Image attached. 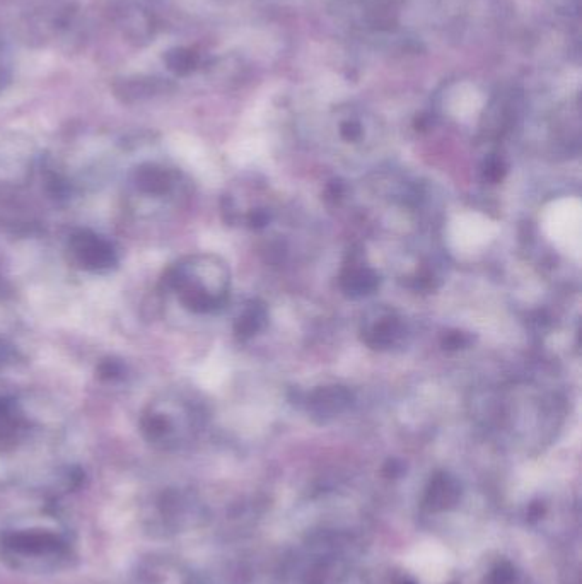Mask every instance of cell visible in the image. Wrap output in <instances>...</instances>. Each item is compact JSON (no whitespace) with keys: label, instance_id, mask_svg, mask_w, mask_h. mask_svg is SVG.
<instances>
[{"label":"cell","instance_id":"cell-1","mask_svg":"<svg viewBox=\"0 0 582 584\" xmlns=\"http://www.w3.org/2000/svg\"><path fill=\"white\" fill-rule=\"evenodd\" d=\"M163 286L166 291L175 292L188 311L210 315L226 306L231 275L221 258L192 255L169 267Z\"/></svg>","mask_w":582,"mask_h":584},{"label":"cell","instance_id":"cell-2","mask_svg":"<svg viewBox=\"0 0 582 584\" xmlns=\"http://www.w3.org/2000/svg\"><path fill=\"white\" fill-rule=\"evenodd\" d=\"M4 545L7 555L18 566L50 569L64 559L69 542L59 525H16L7 530Z\"/></svg>","mask_w":582,"mask_h":584},{"label":"cell","instance_id":"cell-3","mask_svg":"<svg viewBox=\"0 0 582 584\" xmlns=\"http://www.w3.org/2000/svg\"><path fill=\"white\" fill-rule=\"evenodd\" d=\"M70 260L77 267L93 274H105L118 265V253L110 240L89 231L79 229L69 238Z\"/></svg>","mask_w":582,"mask_h":584},{"label":"cell","instance_id":"cell-4","mask_svg":"<svg viewBox=\"0 0 582 584\" xmlns=\"http://www.w3.org/2000/svg\"><path fill=\"white\" fill-rule=\"evenodd\" d=\"M181 185L183 180L176 171L158 164H146L130 176V197L140 202H164L173 199Z\"/></svg>","mask_w":582,"mask_h":584},{"label":"cell","instance_id":"cell-5","mask_svg":"<svg viewBox=\"0 0 582 584\" xmlns=\"http://www.w3.org/2000/svg\"><path fill=\"white\" fill-rule=\"evenodd\" d=\"M361 337L374 351H391L405 339L402 316L388 306H376L362 318Z\"/></svg>","mask_w":582,"mask_h":584},{"label":"cell","instance_id":"cell-6","mask_svg":"<svg viewBox=\"0 0 582 584\" xmlns=\"http://www.w3.org/2000/svg\"><path fill=\"white\" fill-rule=\"evenodd\" d=\"M354 395L345 386H321L304 397V407L316 422L332 421L345 410L350 409Z\"/></svg>","mask_w":582,"mask_h":584},{"label":"cell","instance_id":"cell-7","mask_svg":"<svg viewBox=\"0 0 582 584\" xmlns=\"http://www.w3.org/2000/svg\"><path fill=\"white\" fill-rule=\"evenodd\" d=\"M340 274V289L350 299H362L378 291L381 279L378 272L361 262V253L352 252Z\"/></svg>","mask_w":582,"mask_h":584},{"label":"cell","instance_id":"cell-8","mask_svg":"<svg viewBox=\"0 0 582 584\" xmlns=\"http://www.w3.org/2000/svg\"><path fill=\"white\" fill-rule=\"evenodd\" d=\"M28 434V419L14 398L0 397V451L16 450Z\"/></svg>","mask_w":582,"mask_h":584},{"label":"cell","instance_id":"cell-9","mask_svg":"<svg viewBox=\"0 0 582 584\" xmlns=\"http://www.w3.org/2000/svg\"><path fill=\"white\" fill-rule=\"evenodd\" d=\"M268 325V308L267 304L260 299H251L245 304L243 311L239 313L236 322H234V333L239 340H250L263 332Z\"/></svg>","mask_w":582,"mask_h":584},{"label":"cell","instance_id":"cell-10","mask_svg":"<svg viewBox=\"0 0 582 584\" xmlns=\"http://www.w3.org/2000/svg\"><path fill=\"white\" fill-rule=\"evenodd\" d=\"M458 494H460V487L456 484V480L449 475L441 474L432 480L431 487L427 491V501L432 508H446L458 499Z\"/></svg>","mask_w":582,"mask_h":584},{"label":"cell","instance_id":"cell-11","mask_svg":"<svg viewBox=\"0 0 582 584\" xmlns=\"http://www.w3.org/2000/svg\"><path fill=\"white\" fill-rule=\"evenodd\" d=\"M507 175V164L501 156H489L482 164V178L485 182L501 183Z\"/></svg>","mask_w":582,"mask_h":584},{"label":"cell","instance_id":"cell-12","mask_svg":"<svg viewBox=\"0 0 582 584\" xmlns=\"http://www.w3.org/2000/svg\"><path fill=\"white\" fill-rule=\"evenodd\" d=\"M473 342H475V339H473V335H470V333L461 332V330H451V332L444 333L441 345H443L444 351L456 352L468 349Z\"/></svg>","mask_w":582,"mask_h":584},{"label":"cell","instance_id":"cell-13","mask_svg":"<svg viewBox=\"0 0 582 584\" xmlns=\"http://www.w3.org/2000/svg\"><path fill=\"white\" fill-rule=\"evenodd\" d=\"M98 373L101 380H122L123 374H125V366L117 359H108V361H103V363L99 364Z\"/></svg>","mask_w":582,"mask_h":584},{"label":"cell","instance_id":"cell-14","mask_svg":"<svg viewBox=\"0 0 582 584\" xmlns=\"http://www.w3.org/2000/svg\"><path fill=\"white\" fill-rule=\"evenodd\" d=\"M270 219H272L270 212H268L267 209L258 207V209H253V211L248 214V217H246V224H248L251 229H257L258 231V229L267 228Z\"/></svg>","mask_w":582,"mask_h":584},{"label":"cell","instance_id":"cell-15","mask_svg":"<svg viewBox=\"0 0 582 584\" xmlns=\"http://www.w3.org/2000/svg\"><path fill=\"white\" fill-rule=\"evenodd\" d=\"M340 135H342L347 142L359 141L362 137L361 123L354 122V120L342 123V127H340Z\"/></svg>","mask_w":582,"mask_h":584},{"label":"cell","instance_id":"cell-16","mask_svg":"<svg viewBox=\"0 0 582 584\" xmlns=\"http://www.w3.org/2000/svg\"><path fill=\"white\" fill-rule=\"evenodd\" d=\"M345 187L342 182H332L326 188V199L333 200V202H338V200L344 197Z\"/></svg>","mask_w":582,"mask_h":584}]
</instances>
